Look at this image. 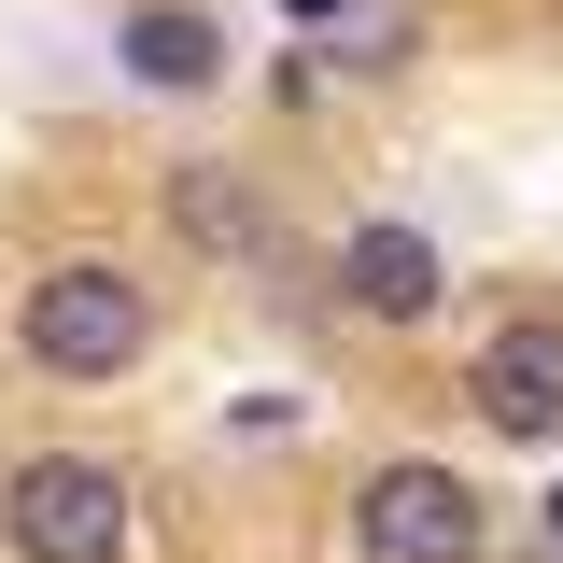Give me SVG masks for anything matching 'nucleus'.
Wrapping results in <instances>:
<instances>
[{
	"label": "nucleus",
	"instance_id": "1",
	"mask_svg": "<svg viewBox=\"0 0 563 563\" xmlns=\"http://www.w3.org/2000/svg\"><path fill=\"white\" fill-rule=\"evenodd\" d=\"M141 339H155V296H141L128 268L70 254V268L29 282V352H43L57 380H113V366H141Z\"/></svg>",
	"mask_w": 563,
	"mask_h": 563
},
{
	"label": "nucleus",
	"instance_id": "2",
	"mask_svg": "<svg viewBox=\"0 0 563 563\" xmlns=\"http://www.w3.org/2000/svg\"><path fill=\"white\" fill-rule=\"evenodd\" d=\"M0 536L29 563H113L128 550V479L85 465V451H29V465L0 479Z\"/></svg>",
	"mask_w": 563,
	"mask_h": 563
},
{
	"label": "nucleus",
	"instance_id": "3",
	"mask_svg": "<svg viewBox=\"0 0 563 563\" xmlns=\"http://www.w3.org/2000/svg\"><path fill=\"white\" fill-rule=\"evenodd\" d=\"M352 550L366 563H479V493L451 465H380L352 507Z\"/></svg>",
	"mask_w": 563,
	"mask_h": 563
},
{
	"label": "nucleus",
	"instance_id": "4",
	"mask_svg": "<svg viewBox=\"0 0 563 563\" xmlns=\"http://www.w3.org/2000/svg\"><path fill=\"white\" fill-rule=\"evenodd\" d=\"M479 422L493 437H563V324H507V339H479Z\"/></svg>",
	"mask_w": 563,
	"mask_h": 563
},
{
	"label": "nucleus",
	"instance_id": "5",
	"mask_svg": "<svg viewBox=\"0 0 563 563\" xmlns=\"http://www.w3.org/2000/svg\"><path fill=\"white\" fill-rule=\"evenodd\" d=\"M437 240H422V225H352L339 240V296L352 310H366V324H422V310H437Z\"/></svg>",
	"mask_w": 563,
	"mask_h": 563
},
{
	"label": "nucleus",
	"instance_id": "6",
	"mask_svg": "<svg viewBox=\"0 0 563 563\" xmlns=\"http://www.w3.org/2000/svg\"><path fill=\"white\" fill-rule=\"evenodd\" d=\"M282 14H310L324 57H352V70H395L422 43V0H282Z\"/></svg>",
	"mask_w": 563,
	"mask_h": 563
},
{
	"label": "nucleus",
	"instance_id": "7",
	"mask_svg": "<svg viewBox=\"0 0 563 563\" xmlns=\"http://www.w3.org/2000/svg\"><path fill=\"white\" fill-rule=\"evenodd\" d=\"M128 70H141V85H211V70H225V43H211V14L155 0V14H128Z\"/></svg>",
	"mask_w": 563,
	"mask_h": 563
},
{
	"label": "nucleus",
	"instance_id": "8",
	"mask_svg": "<svg viewBox=\"0 0 563 563\" xmlns=\"http://www.w3.org/2000/svg\"><path fill=\"white\" fill-rule=\"evenodd\" d=\"M169 225H184L198 254H254V240H268L254 184H225V169H184V184H169Z\"/></svg>",
	"mask_w": 563,
	"mask_h": 563
},
{
	"label": "nucleus",
	"instance_id": "9",
	"mask_svg": "<svg viewBox=\"0 0 563 563\" xmlns=\"http://www.w3.org/2000/svg\"><path fill=\"white\" fill-rule=\"evenodd\" d=\"M550 550H563V493H550Z\"/></svg>",
	"mask_w": 563,
	"mask_h": 563
}]
</instances>
